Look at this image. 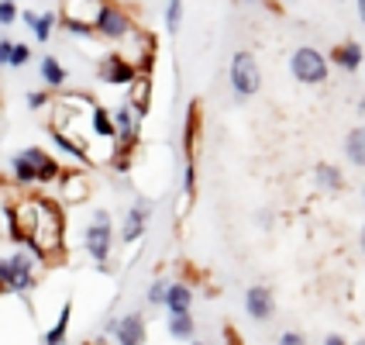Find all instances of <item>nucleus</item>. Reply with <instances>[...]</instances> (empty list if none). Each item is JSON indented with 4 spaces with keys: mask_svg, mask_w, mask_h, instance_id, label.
I'll return each mask as SVG.
<instances>
[{
    "mask_svg": "<svg viewBox=\"0 0 365 345\" xmlns=\"http://www.w3.org/2000/svg\"><path fill=\"white\" fill-rule=\"evenodd\" d=\"M324 345H348V342H345V335H338V331H331V335H327V339H324Z\"/></svg>",
    "mask_w": 365,
    "mask_h": 345,
    "instance_id": "nucleus-36",
    "label": "nucleus"
},
{
    "mask_svg": "<svg viewBox=\"0 0 365 345\" xmlns=\"http://www.w3.org/2000/svg\"><path fill=\"white\" fill-rule=\"evenodd\" d=\"M110 342H114V345H145V342H148V321H145L142 311L118 314V328H114Z\"/></svg>",
    "mask_w": 365,
    "mask_h": 345,
    "instance_id": "nucleus-13",
    "label": "nucleus"
},
{
    "mask_svg": "<svg viewBox=\"0 0 365 345\" xmlns=\"http://www.w3.org/2000/svg\"><path fill=\"white\" fill-rule=\"evenodd\" d=\"M11 180L18 183L21 190L38 186V180H35V166H31V159H28L24 152H14V156H11Z\"/></svg>",
    "mask_w": 365,
    "mask_h": 345,
    "instance_id": "nucleus-25",
    "label": "nucleus"
},
{
    "mask_svg": "<svg viewBox=\"0 0 365 345\" xmlns=\"http://www.w3.org/2000/svg\"><path fill=\"white\" fill-rule=\"evenodd\" d=\"M193 307V286L186 280H169V290H165V311L169 314H182Z\"/></svg>",
    "mask_w": 365,
    "mask_h": 345,
    "instance_id": "nucleus-19",
    "label": "nucleus"
},
{
    "mask_svg": "<svg viewBox=\"0 0 365 345\" xmlns=\"http://www.w3.org/2000/svg\"><path fill=\"white\" fill-rule=\"evenodd\" d=\"M18 21V0H0V28H11Z\"/></svg>",
    "mask_w": 365,
    "mask_h": 345,
    "instance_id": "nucleus-31",
    "label": "nucleus"
},
{
    "mask_svg": "<svg viewBox=\"0 0 365 345\" xmlns=\"http://www.w3.org/2000/svg\"><path fill=\"white\" fill-rule=\"evenodd\" d=\"M83 249L93 263H110L114 256V218L107 207H97L90 214V224L83 228Z\"/></svg>",
    "mask_w": 365,
    "mask_h": 345,
    "instance_id": "nucleus-4",
    "label": "nucleus"
},
{
    "mask_svg": "<svg viewBox=\"0 0 365 345\" xmlns=\"http://www.w3.org/2000/svg\"><path fill=\"white\" fill-rule=\"evenodd\" d=\"M28 107H31V111L52 107V90H45V86H41V90H31V94H28Z\"/></svg>",
    "mask_w": 365,
    "mask_h": 345,
    "instance_id": "nucleus-30",
    "label": "nucleus"
},
{
    "mask_svg": "<svg viewBox=\"0 0 365 345\" xmlns=\"http://www.w3.org/2000/svg\"><path fill=\"white\" fill-rule=\"evenodd\" d=\"M351 345H365V339H359V342H351Z\"/></svg>",
    "mask_w": 365,
    "mask_h": 345,
    "instance_id": "nucleus-43",
    "label": "nucleus"
},
{
    "mask_svg": "<svg viewBox=\"0 0 365 345\" xmlns=\"http://www.w3.org/2000/svg\"><path fill=\"white\" fill-rule=\"evenodd\" d=\"M138 76V69L128 62V56L124 52H118V49H110V52H103L101 62H97V80L103 83V86H114V90H128V83Z\"/></svg>",
    "mask_w": 365,
    "mask_h": 345,
    "instance_id": "nucleus-8",
    "label": "nucleus"
},
{
    "mask_svg": "<svg viewBox=\"0 0 365 345\" xmlns=\"http://www.w3.org/2000/svg\"><path fill=\"white\" fill-rule=\"evenodd\" d=\"M276 294H272V286L265 284H252L245 290V314H248V321H255V325H269L272 318H276Z\"/></svg>",
    "mask_w": 365,
    "mask_h": 345,
    "instance_id": "nucleus-11",
    "label": "nucleus"
},
{
    "mask_svg": "<svg viewBox=\"0 0 365 345\" xmlns=\"http://www.w3.org/2000/svg\"><path fill=\"white\" fill-rule=\"evenodd\" d=\"M24 156H28L31 166H35V180H38V186H56V183H59V176H62V169H66V166H62L52 152H45L41 145H28V149H24Z\"/></svg>",
    "mask_w": 365,
    "mask_h": 345,
    "instance_id": "nucleus-14",
    "label": "nucleus"
},
{
    "mask_svg": "<svg viewBox=\"0 0 365 345\" xmlns=\"http://www.w3.org/2000/svg\"><path fill=\"white\" fill-rule=\"evenodd\" d=\"M56 24H59V11H45V14H38L35 18V24H31V35L38 41H48L52 35H56Z\"/></svg>",
    "mask_w": 365,
    "mask_h": 345,
    "instance_id": "nucleus-26",
    "label": "nucleus"
},
{
    "mask_svg": "<svg viewBox=\"0 0 365 345\" xmlns=\"http://www.w3.org/2000/svg\"><path fill=\"white\" fill-rule=\"evenodd\" d=\"M276 345H307V339H304V331H293V328H289V331L279 335V342Z\"/></svg>",
    "mask_w": 365,
    "mask_h": 345,
    "instance_id": "nucleus-33",
    "label": "nucleus"
},
{
    "mask_svg": "<svg viewBox=\"0 0 365 345\" xmlns=\"http://www.w3.org/2000/svg\"><path fill=\"white\" fill-rule=\"evenodd\" d=\"M165 28L169 31H180V24H182V0H165Z\"/></svg>",
    "mask_w": 365,
    "mask_h": 345,
    "instance_id": "nucleus-28",
    "label": "nucleus"
},
{
    "mask_svg": "<svg viewBox=\"0 0 365 345\" xmlns=\"http://www.w3.org/2000/svg\"><path fill=\"white\" fill-rule=\"evenodd\" d=\"M235 4H238V7H255L259 0H235Z\"/></svg>",
    "mask_w": 365,
    "mask_h": 345,
    "instance_id": "nucleus-39",
    "label": "nucleus"
},
{
    "mask_svg": "<svg viewBox=\"0 0 365 345\" xmlns=\"http://www.w3.org/2000/svg\"><path fill=\"white\" fill-rule=\"evenodd\" d=\"M69 325H73V301H66L59 311V318H56V325L48 328V331H41V345H66L69 342Z\"/></svg>",
    "mask_w": 365,
    "mask_h": 345,
    "instance_id": "nucleus-20",
    "label": "nucleus"
},
{
    "mask_svg": "<svg viewBox=\"0 0 365 345\" xmlns=\"http://www.w3.org/2000/svg\"><path fill=\"white\" fill-rule=\"evenodd\" d=\"M289 73L304 86H321L331 76V59H327V52L314 49V45H300L289 52Z\"/></svg>",
    "mask_w": 365,
    "mask_h": 345,
    "instance_id": "nucleus-6",
    "label": "nucleus"
},
{
    "mask_svg": "<svg viewBox=\"0 0 365 345\" xmlns=\"http://www.w3.org/2000/svg\"><path fill=\"white\" fill-rule=\"evenodd\" d=\"M345 159L355 166V169H365V124L351 128L345 135Z\"/></svg>",
    "mask_w": 365,
    "mask_h": 345,
    "instance_id": "nucleus-23",
    "label": "nucleus"
},
{
    "mask_svg": "<svg viewBox=\"0 0 365 345\" xmlns=\"http://www.w3.org/2000/svg\"><path fill=\"white\" fill-rule=\"evenodd\" d=\"M255 224L259 228H272V211H255Z\"/></svg>",
    "mask_w": 365,
    "mask_h": 345,
    "instance_id": "nucleus-35",
    "label": "nucleus"
},
{
    "mask_svg": "<svg viewBox=\"0 0 365 345\" xmlns=\"http://www.w3.org/2000/svg\"><path fill=\"white\" fill-rule=\"evenodd\" d=\"M7 263H11V294L21 297V301H28V294L38 286V259L31 256V249L28 245H18L11 256H7Z\"/></svg>",
    "mask_w": 365,
    "mask_h": 345,
    "instance_id": "nucleus-7",
    "label": "nucleus"
},
{
    "mask_svg": "<svg viewBox=\"0 0 365 345\" xmlns=\"http://www.w3.org/2000/svg\"><path fill=\"white\" fill-rule=\"evenodd\" d=\"M38 73H41V83H45V90H62L66 83H69V69L62 66L56 56H45L38 62Z\"/></svg>",
    "mask_w": 365,
    "mask_h": 345,
    "instance_id": "nucleus-22",
    "label": "nucleus"
},
{
    "mask_svg": "<svg viewBox=\"0 0 365 345\" xmlns=\"http://www.w3.org/2000/svg\"><path fill=\"white\" fill-rule=\"evenodd\" d=\"M0 294H11V263H7V256H0Z\"/></svg>",
    "mask_w": 365,
    "mask_h": 345,
    "instance_id": "nucleus-32",
    "label": "nucleus"
},
{
    "mask_svg": "<svg viewBox=\"0 0 365 345\" xmlns=\"http://www.w3.org/2000/svg\"><path fill=\"white\" fill-rule=\"evenodd\" d=\"M28 249L38 263L52 266L62 263V249H66V214L52 197H35V224L28 235Z\"/></svg>",
    "mask_w": 365,
    "mask_h": 345,
    "instance_id": "nucleus-1",
    "label": "nucleus"
},
{
    "mask_svg": "<svg viewBox=\"0 0 365 345\" xmlns=\"http://www.w3.org/2000/svg\"><path fill=\"white\" fill-rule=\"evenodd\" d=\"M334 4H345V0H334Z\"/></svg>",
    "mask_w": 365,
    "mask_h": 345,
    "instance_id": "nucleus-45",
    "label": "nucleus"
},
{
    "mask_svg": "<svg viewBox=\"0 0 365 345\" xmlns=\"http://www.w3.org/2000/svg\"><path fill=\"white\" fill-rule=\"evenodd\" d=\"M359 118H365V97H359Z\"/></svg>",
    "mask_w": 365,
    "mask_h": 345,
    "instance_id": "nucleus-40",
    "label": "nucleus"
},
{
    "mask_svg": "<svg viewBox=\"0 0 365 345\" xmlns=\"http://www.w3.org/2000/svg\"><path fill=\"white\" fill-rule=\"evenodd\" d=\"M327 59H331V66H338V69H345V73H359L365 62V49H362V41L345 39L327 52Z\"/></svg>",
    "mask_w": 365,
    "mask_h": 345,
    "instance_id": "nucleus-15",
    "label": "nucleus"
},
{
    "mask_svg": "<svg viewBox=\"0 0 365 345\" xmlns=\"http://www.w3.org/2000/svg\"><path fill=\"white\" fill-rule=\"evenodd\" d=\"M165 331H169V339H173V342H193V339H197V318H193V311L169 314Z\"/></svg>",
    "mask_w": 365,
    "mask_h": 345,
    "instance_id": "nucleus-21",
    "label": "nucleus"
},
{
    "mask_svg": "<svg viewBox=\"0 0 365 345\" xmlns=\"http://www.w3.org/2000/svg\"><path fill=\"white\" fill-rule=\"evenodd\" d=\"M124 45H128V52H124L128 62H131L138 73H152V66L159 59V39H155L148 28H138Z\"/></svg>",
    "mask_w": 365,
    "mask_h": 345,
    "instance_id": "nucleus-10",
    "label": "nucleus"
},
{
    "mask_svg": "<svg viewBox=\"0 0 365 345\" xmlns=\"http://www.w3.org/2000/svg\"><path fill=\"white\" fill-rule=\"evenodd\" d=\"M190 345H207V342H200V339H193V342H190Z\"/></svg>",
    "mask_w": 365,
    "mask_h": 345,
    "instance_id": "nucleus-42",
    "label": "nucleus"
},
{
    "mask_svg": "<svg viewBox=\"0 0 365 345\" xmlns=\"http://www.w3.org/2000/svg\"><path fill=\"white\" fill-rule=\"evenodd\" d=\"M11 49H14V41L0 39V69H4V66H11Z\"/></svg>",
    "mask_w": 365,
    "mask_h": 345,
    "instance_id": "nucleus-34",
    "label": "nucleus"
},
{
    "mask_svg": "<svg viewBox=\"0 0 365 345\" xmlns=\"http://www.w3.org/2000/svg\"><path fill=\"white\" fill-rule=\"evenodd\" d=\"M103 4L107 0H59V24L80 41L97 39L93 21H97Z\"/></svg>",
    "mask_w": 365,
    "mask_h": 345,
    "instance_id": "nucleus-3",
    "label": "nucleus"
},
{
    "mask_svg": "<svg viewBox=\"0 0 365 345\" xmlns=\"http://www.w3.org/2000/svg\"><path fill=\"white\" fill-rule=\"evenodd\" d=\"M152 90H155L152 73H138L135 80L128 83V90H124V94H128V104H131V107H138V111L145 114V111L152 107Z\"/></svg>",
    "mask_w": 365,
    "mask_h": 345,
    "instance_id": "nucleus-18",
    "label": "nucleus"
},
{
    "mask_svg": "<svg viewBox=\"0 0 365 345\" xmlns=\"http://www.w3.org/2000/svg\"><path fill=\"white\" fill-rule=\"evenodd\" d=\"M93 31H97V39L110 41V45H124V41L138 31V24H135L131 11H128L124 4L107 0L101 7V14H97V21H93Z\"/></svg>",
    "mask_w": 365,
    "mask_h": 345,
    "instance_id": "nucleus-5",
    "label": "nucleus"
},
{
    "mask_svg": "<svg viewBox=\"0 0 365 345\" xmlns=\"http://www.w3.org/2000/svg\"><path fill=\"white\" fill-rule=\"evenodd\" d=\"M227 83H231L235 101H252L262 90V66L255 59V52L238 49L231 56V62H227Z\"/></svg>",
    "mask_w": 365,
    "mask_h": 345,
    "instance_id": "nucleus-2",
    "label": "nucleus"
},
{
    "mask_svg": "<svg viewBox=\"0 0 365 345\" xmlns=\"http://www.w3.org/2000/svg\"><path fill=\"white\" fill-rule=\"evenodd\" d=\"M59 197L66 204H86L90 201V194H93V183H90V176H86V169H73V166H66L59 176Z\"/></svg>",
    "mask_w": 365,
    "mask_h": 345,
    "instance_id": "nucleus-12",
    "label": "nucleus"
},
{
    "mask_svg": "<svg viewBox=\"0 0 365 345\" xmlns=\"http://www.w3.org/2000/svg\"><path fill=\"white\" fill-rule=\"evenodd\" d=\"M314 183H317L321 190H327V194H338V190L345 186V173H341V166L321 163L314 169Z\"/></svg>",
    "mask_w": 365,
    "mask_h": 345,
    "instance_id": "nucleus-24",
    "label": "nucleus"
},
{
    "mask_svg": "<svg viewBox=\"0 0 365 345\" xmlns=\"http://www.w3.org/2000/svg\"><path fill=\"white\" fill-rule=\"evenodd\" d=\"M359 242H362V252H365V224H362V235H359Z\"/></svg>",
    "mask_w": 365,
    "mask_h": 345,
    "instance_id": "nucleus-41",
    "label": "nucleus"
},
{
    "mask_svg": "<svg viewBox=\"0 0 365 345\" xmlns=\"http://www.w3.org/2000/svg\"><path fill=\"white\" fill-rule=\"evenodd\" d=\"M90 139H103L107 145L118 142V124H114L110 107H103V104H93V107H90ZM114 149H118V145H114Z\"/></svg>",
    "mask_w": 365,
    "mask_h": 345,
    "instance_id": "nucleus-16",
    "label": "nucleus"
},
{
    "mask_svg": "<svg viewBox=\"0 0 365 345\" xmlns=\"http://www.w3.org/2000/svg\"><path fill=\"white\" fill-rule=\"evenodd\" d=\"M31 62V45L28 41H14V49H11V69H24Z\"/></svg>",
    "mask_w": 365,
    "mask_h": 345,
    "instance_id": "nucleus-29",
    "label": "nucleus"
},
{
    "mask_svg": "<svg viewBox=\"0 0 365 345\" xmlns=\"http://www.w3.org/2000/svg\"><path fill=\"white\" fill-rule=\"evenodd\" d=\"M155 214V197H148V194H138L131 207L124 211V221H121V242L124 245H135L138 239L145 235V228H148V218Z\"/></svg>",
    "mask_w": 365,
    "mask_h": 345,
    "instance_id": "nucleus-9",
    "label": "nucleus"
},
{
    "mask_svg": "<svg viewBox=\"0 0 365 345\" xmlns=\"http://www.w3.org/2000/svg\"><path fill=\"white\" fill-rule=\"evenodd\" d=\"M35 18H38V11H21V21H24V24H28V28H31V24H35Z\"/></svg>",
    "mask_w": 365,
    "mask_h": 345,
    "instance_id": "nucleus-37",
    "label": "nucleus"
},
{
    "mask_svg": "<svg viewBox=\"0 0 365 345\" xmlns=\"http://www.w3.org/2000/svg\"><path fill=\"white\" fill-rule=\"evenodd\" d=\"M165 290H169V280L165 276H155L148 290H145V304L148 307H165Z\"/></svg>",
    "mask_w": 365,
    "mask_h": 345,
    "instance_id": "nucleus-27",
    "label": "nucleus"
},
{
    "mask_svg": "<svg viewBox=\"0 0 365 345\" xmlns=\"http://www.w3.org/2000/svg\"><path fill=\"white\" fill-rule=\"evenodd\" d=\"M200 124H203L200 101H193V104H190V111H186V121H182V152H186V159H197V142H200Z\"/></svg>",
    "mask_w": 365,
    "mask_h": 345,
    "instance_id": "nucleus-17",
    "label": "nucleus"
},
{
    "mask_svg": "<svg viewBox=\"0 0 365 345\" xmlns=\"http://www.w3.org/2000/svg\"><path fill=\"white\" fill-rule=\"evenodd\" d=\"M362 204H365V183H362Z\"/></svg>",
    "mask_w": 365,
    "mask_h": 345,
    "instance_id": "nucleus-44",
    "label": "nucleus"
},
{
    "mask_svg": "<svg viewBox=\"0 0 365 345\" xmlns=\"http://www.w3.org/2000/svg\"><path fill=\"white\" fill-rule=\"evenodd\" d=\"M355 11H359V21L365 24V0H355Z\"/></svg>",
    "mask_w": 365,
    "mask_h": 345,
    "instance_id": "nucleus-38",
    "label": "nucleus"
}]
</instances>
